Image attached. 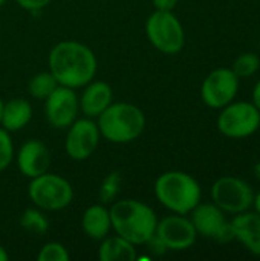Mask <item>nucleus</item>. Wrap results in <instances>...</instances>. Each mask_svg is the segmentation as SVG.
Here are the masks:
<instances>
[{
  "label": "nucleus",
  "mask_w": 260,
  "mask_h": 261,
  "mask_svg": "<svg viewBox=\"0 0 260 261\" xmlns=\"http://www.w3.org/2000/svg\"><path fill=\"white\" fill-rule=\"evenodd\" d=\"M3 3H5V0H0V8L3 6Z\"/></svg>",
  "instance_id": "obj_34"
},
{
  "label": "nucleus",
  "mask_w": 260,
  "mask_h": 261,
  "mask_svg": "<svg viewBox=\"0 0 260 261\" xmlns=\"http://www.w3.org/2000/svg\"><path fill=\"white\" fill-rule=\"evenodd\" d=\"M2 110H3V101L0 98V121H2Z\"/></svg>",
  "instance_id": "obj_33"
},
{
  "label": "nucleus",
  "mask_w": 260,
  "mask_h": 261,
  "mask_svg": "<svg viewBox=\"0 0 260 261\" xmlns=\"http://www.w3.org/2000/svg\"><path fill=\"white\" fill-rule=\"evenodd\" d=\"M260 127V112L253 102L238 101L222 107L218 116L219 132L230 139H244L254 135Z\"/></svg>",
  "instance_id": "obj_7"
},
{
  "label": "nucleus",
  "mask_w": 260,
  "mask_h": 261,
  "mask_svg": "<svg viewBox=\"0 0 260 261\" xmlns=\"http://www.w3.org/2000/svg\"><path fill=\"white\" fill-rule=\"evenodd\" d=\"M239 90V78L228 67L211 70L201 87L202 101L211 109H222L230 104Z\"/></svg>",
  "instance_id": "obj_10"
},
{
  "label": "nucleus",
  "mask_w": 260,
  "mask_h": 261,
  "mask_svg": "<svg viewBox=\"0 0 260 261\" xmlns=\"http://www.w3.org/2000/svg\"><path fill=\"white\" fill-rule=\"evenodd\" d=\"M234 240H238L250 254L260 257V214L239 213L231 220Z\"/></svg>",
  "instance_id": "obj_15"
},
{
  "label": "nucleus",
  "mask_w": 260,
  "mask_h": 261,
  "mask_svg": "<svg viewBox=\"0 0 260 261\" xmlns=\"http://www.w3.org/2000/svg\"><path fill=\"white\" fill-rule=\"evenodd\" d=\"M58 86H60L58 81L55 80V76L51 72H40V73H35L29 80L28 90L32 98L44 101Z\"/></svg>",
  "instance_id": "obj_21"
},
{
  "label": "nucleus",
  "mask_w": 260,
  "mask_h": 261,
  "mask_svg": "<svg viewBox=\"0 0 260 261\" xmlns=\"http://www.w3.org/2000/svg\"><path fill=\"white\" fill-rule=\"evenodd\" d=\"M190 214V220L198 236L211 239L218 243H230L234 240L231 222L227 220L225 213L215 203H198Z\"/></svg>",
  "instance_id": "obj_9"
},
{
  "label": "nucleus",
  "mask_w": 260,
  "mask_h": 261,
  "mask_svg": "<svg viewBox=\"0 0 260 261\" xmlns=\"http://www.w3.org/2000/svg\"><path fill=\"white\" fill-rule=\"evenodd\" d=\"M158 202L175 214L187 216L201 203L202 190L198 180L184 171H166L155 182Z\"/></svg>",
  "instance_id": "obj_4"
},
{
  "label": "nucleus",
  "mask_w": 260,
  "mask_h": 261,
  "mask_svg": "<svg viewBox=\"0 0 260 261\" xmlns=\"http://www.w3.org/2000/svg\"><path fill=\"white\" fill-rule=\"evenodd\" d=\"M260 67V58L256 54H251V52H245L242 55H239L236 60H234V64L231 67V70L236 73V76L239 80L242 78H250L253 76Z\"/></svg>",
  "instance_id": "obj_22"
},
{
  "label": "nucleus",
  "mask_w": 260,
  "mask_h": 261,
  "mask_svg": "<svg viewBox=\"0 0 260 261\" xmlns=\"http://www.w3.org/2000/svg\"><path fill=\"white\" fill-rule=\"evenodd\" d=\"M14 159V144L9 132L0 127V173L5 171Z\"/></svg>",
  "instance_id": "obj_25"
},
{
  "label": "nucleus",
  "mask_w": 260,
  "mask_h": 261,
  "mask_svg": "<svg viewBox=\"0 0 260 261\" xmlns=\"http://www.w3.org/2000/svg\"><path fill=\"white\" fill-rule=\"evenodd\" d=\"M28 194L34 206L44 213H54L70 205L74 199V188L64 177L48 171L31 179Z\"/></svg>",
  "instance_id": "obj_5"
},
{
  "label": "nucleus",
  "mask_w": 260,
  "mask_h": 261,
  "mask_svg": "<svg viewBox=\"0 0 260 261\" xmlns=\"http://www.w3.org/2000/svg\"><path fill=\"white\" fill-rule=\"evenodd\" d=\"M20 226H21V229H25L31 234L43 236L49 229V220L43 210H40L37 206L26 208L20 216Z\"/></svg>",
  "instance_id": "obj_20"
},
{
  "label": "nucleus",
  "mask_w": 260,
  "mask_h": 261,
  "mask_svg": "<svg viewBox=\"0 0 260 261\" xmlns=\"http://www.w3.org/2000/svg\"><path fill=\"white\" fill-rule=\"evenodd\" d=\"M109 213L115 234L135 246H144L156 231L158 217L144 202L135 199L118 200L112 203Z\"/></svg>",
  "instance_id": "obj_2"
},
{
  "label": "nucleus",
  "mask_w": 260,
  "mask_h": 261,
  "mask_svg": "<svg viewBox=\"0 0 260 261\" xmlns=\"http://www.w3.org/2000/svg\"><path fill=\"white\" fill-rule=\"evenodd\" d=\"M253 104L257 107V110L260 112V80L256 83V86L253 89Z\"/></svg>",
  "instance_id": "obj_29"
},
{
  "label": "nucleus",
  "mask_w": 260,
  "mask_h": 261,
  "mask_svg": "<svg viewBox=\"0 0 260 261\" xmlns=\"http://www.w3.org/2000/svg\"><path fill=\"white\" fill-rule=\"evenodd\" d=\"M78 101L86 118H98L113 102V90L106 81L92 80L84 86L83 95Z\"/></svg>",
  "instance_id": "obj_16"
},
{
  "label": "nucleus",
  "mask_w": 260,
  "mask_h": 261,
  "mask_svg": "<svg viewBox=\"0 0 260 261\" xmlns=\"http://www.w3.org/2000/svg\"><path fill=\"white\" fill-rule=\"evenodd\" d=\"M32 118V106L25 98H12L3 102L0 125L11 132H18L29 124Z\"/></svg>",
  "instance_id": "obj_18"
},
{
  "label": "nucleus",
  "mask_w": 260,
  "mask_h": 261,
  "mask_svg": "<svg viewBox=\"0 0 260 261\" xmlns=\"http://www.w3.org/2000/svg\"><path fill=\"white\" fill-rule=\"evenodd\" d=\"M211 200L225 214L236 216L253 206L254 193L244 179L236 176H224L213 184Z\"/></svg>",
  "instance_id": "obj_8"
},
{
  "label": "nucleus",
  "mask_w": 260,
  "mask_h": 261,
  "mask_svg": "<svg viewBox=\"0 0 260 261\" xmlns=\"http://www.w3.org/2000/svg\"><path fill=\"white\" fill-rule=\"evenodd\" d=\"M254 174H256V177L260 180V161L254 165Z\"/></svg>",
  "instance_id": "obj_32"
},
{
  "label": "nucleus",
  "mask_w": 260,
  "mask_h": 261,
  "mask_svg": "<svg viewBox=\"0 0 260 261\" xmlns=\"http://www.w3.org/2000/svg\"><path fill=\"white\" fill-rule=\"evenodd\" d=\"M15 161L18 171L28 179H34L49 171L52 156L44 142L38 139H29L17 151Z\"/></svg>",
  "instance_id": "obj_14"
},
{
  "label": "nucleus",
  "mask_w": 260,
  "mask_h": 261,
  "mask_svg": "<svg viewBox=\"0 0 260 261\" xmlns=\"http://www.w3.org/2000/svg\"><path fill=\"white\" fill-rule=\"evenodd\" d=\"M101 138L113 144H129L146 128L144 112L132 102H112L97 121Z\"/></svg>",
  "instance_id": "obj_3"
},
{
  "label": "nucleus",
  "mask_w": 260,
  "mask_h": 261,
  "mask_svg": "<svg viewBox=\"0 0 260 261\" xmlns=\"http://www.w3.org/2000/svg\"><path fill=\"white\" fill-rule=\"evenodd\" d=\"M100 138V128L92 118L75 119L67 127L64 150L72 161H86L97 151Z\"/></svg>",
  "instance_id": "obj_11"
},
{
  "label": "nucleus",
  "mask_w": 260,
  "mask_h": 261,
  "mask_svg": "<svg viewBox=\"0 0 260 261\" xmlns=\"http://www.w3.org/2000/svg\"><path fill=\"white\" fill-rule=\"evenodd\" d=\"M48 66L60 86L80 89L95 78L98 61L93 50L84 43L63 40L51 49Z\"/></svg>",
  "instance_id": "obj_1"
},
{
  "label": "nucleus",
  "mask_w": 260,
  "mask_h": 261,
  "mask_svg": "<svg viewBox=\"0 0 260 261\" xmlns=\"http://www.w3.org/2000/svg\"><path fill=\"white\" fill-rule=\"evenodd\" d=\"M253 206L256 210V213L260 214V191L257 194H254V202H253Z\"/></svg>",
  "instance_id": "obj_30"
},
{
  "label": "nucleus",
  "mask_w": 260,
  "mask_h": 261,
  "mask_svg": "<svg viewBox=\"0 0 260 261\" xmlns=\"http://www.w3.org/2000/svg\"><path fill=\"white\" fill-rule=\"evenodd\" d=\"M146 35L152 46L166 55H176L185 44V32L173 11H156L146 21Z\"/></svg>",
  "instance_id": "obj_6"
},
{
  "label": "nucleus",
  "mask_w": 260,
  "mask_h": 261,
  "mask_svg": "<svg viewBox=\"0 0 260 261\" xmlns=\"http://www.w3.org/2000/svg\"><path fill=\"white\" fill-rule=\"evenodd\" d=\"M9 260V254L6 252V249L0 245V261H8Z\"/></svg>",
  "instance_id": "obj_31"
},
{
  "label": "nucleus",
  "mask_w": 260,
  "mask_h": 261,
  "mask_svg": "<svg viewBox=\"0 0 260 261\" xmlns=\"http://www.w3.org/2000/svg\"><path fill=\"white\" fill-rule=\"evenodd\" d=\"M17 5L26 11H40L46 8L52 0H15Z\"/></svg>",
  "instance_id": "obj_26"
},
{
  "label": "nucleus",
  "mask_w": 260,
  "mask_h": 261,
  "mask_svg": "<svg viewBox=\"0 0 260 261\" xmlns=\"http://www.w3.org/2000/svg\"><path fill=\"white\" fill-rule=\"evenodd\" d=\"M121 184H123V179L120 176V173L116 171H112L109 173L101 185H100V190H98V197L103 203H110L115 200V197L118 196L120 193V188H121Z\"/></svg>",
  "instance_id": "obj_23"
},
{
  "label": "nucleus",
  "mask_w": 260,
  "mask_h": 261,
  "mask_svg": "<svg viewBox=\"0 0 260 261\" xmlns=\"http://www.w3.org/2000/svg\"><path fill=\"white\" fill-rule=\"evenodd\" d=\"M81 228L83 232L90 237L92 240L101 242L104 237L109 236L112 229L110 213L104 205H90L81 217Z\"/></svg>",
  "instance_id": "obj_17"
},
{
  "label": "nucleus",
  "mask_w": 260,
  "mask_h": 261,
  "mask_svg": "<svg viewBox=\"0 0 260 261\" xmlns=\"http://www.w3.org/2000/svg\"><path fill=\"white\" fill-rule=\"evenodd\" d=\"M155 234L169 251H185L196 243L198 232L190 219L182 214H173L158 220Z\"/></svg>",
  "instance_id": "obj_13"
},
{
  "label": "nucleus",
  "mask_w": 260,
  "mask_h": 261,
  "mask_svg": "<svg viewBox=\"0 0 260 261\" xmlns=\"http://www.w3.org/2000/svg\"><path fill=\"white\" fill-rule=\"evenodd\" d=\"M69 258H70L69 251L66 249L64 245L58 242L46 243L37 255L38 261H69Z\"/></svg>",
  "instance_id": "obj_24"
},
{
  "label": "nucleus",
  "mask_w": 260,
  "mask_h": 261,
  "mask_svg": "<svg viewBox=\"0 0 260 261\" xmlns=\"http://www.w3.org/2000/svg\"><path fill=\"white\" fill-rule=\"evenodd\" d=\"M156 11H173L179 0H152Z\"/></svg>",
  "instance_id": "obj_28"
},
{
  "label": "nucleus",
  "mask_w": 260,
  "mask_h": 261,
  "mask_svg": "<svg viewBox=\"0 0 260 261\" xmlns=\"http://www.w3.org/2000/svg\"><path fill=\"white\" fill-rule=\"evenodd\" d=\"M146 246L149 248V251L153 254V255H162V254H166L169 249L166 248V245L161 242V239L156 236V234H153L152 236V239L146 243Z\"/></svg>",
  "instance_id": "obj_27"
},
{
  "label": "nucleus",
  "mask_w": 260,
  "mask_h": 261,
  "mask_svg": "<svg viewBox=\"0 0 260 261\" xmlns=\"http://www.w3.org/2000/svg\"><path fill=\"white\" fill-rule=\"evenodd\" d=\"M80 101L75 89L58 86L44 99V116L51 127L63 130L67 128L78 116Z\"/></svg>",
  "instance_id": "obj_12"
},
{
  "label": "nucleus",
  "mask_w": 260,
  "mask_h": 261,
  "mask_svg": "<svg viewBox=\"0 0 260 261\" xmlns=\"http://www.w3.org/2000/svg\"><path fill=\"white\" fill-rule=\"evenodd\" d=\"M136 246L121 236L104 237L100 245L98 258L101 261H133L136 258Z\"/></svg>",
  "instance_id": "obj_19"
}]
</instances>
